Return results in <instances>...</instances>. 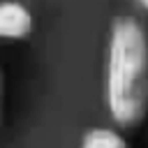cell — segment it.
Masks as SVG:
<instances>
[{"mask_svg": "<svg viewBox=\"0 0 148 148\" xmlns=\"http://www.w3.org/2000/svg\"><path fill=\"white\" fill-rule=\"evenodd\" d=\"M2 118H5V72L0 65V130H2Z\"/></svg>", "mask_w": 148, "mask_h": 148, "instance_id": "4", "label": "cell"}, {"mask_svg": "<svg viewBox=\"0 0 148 148\" xmlns=\"http://www.w3.org/2000/svg\"><path fill=\"white\" fill-rule=\"evenodd\" d=\"M104 104L120 130L139 127L148 116V32L134 16H116L109 25Z\"/></svg>", "mask_w": 148, "mask_h": 148, "instance_id": "1", "label": "cell"}, {"mask_svg": "<svg viewBox=\"0 0 148 148\" xmlns=\"http://www.w3.org/2000/svg\"><path fill=\"white\" fill-rule=\"evenodd\" d=\"M79 148H130L120 127H90L83 132Z\"/></svg>", "mask_w": 148, "mask_h": 148, "instance_id": "3", "label": "cell"}, {"mask_svg": "<svg viewBox=\"0 0 148 148\" xmlns=\"http://www.w3.org/2000/svg\"><path fill=\"white\" fill-rule=\"evenodd\" d=\"M35 28L32 12L21 0H0V39L23 42Z\"/></svg>", "mask_w": 148, "mask_h": 148, "instance_id": "2", "label": "cell"}, {"mask_svg": "<svg viewBox=\"0 0 148 148\" xmlns=\"http://www.w3.org/2000/svg\"><path fill=\"white\" fill-rule=\"evenodd\" d=\"M136 5H139L141 9H146V12H148V0H136Z\"/></svg>", "mask_w": 148, "mask_h": 148, "instance_id": "5", "label": "cell"}]
</instances>
